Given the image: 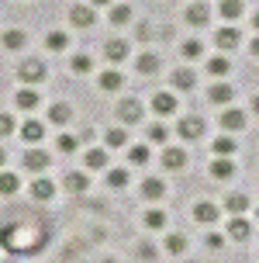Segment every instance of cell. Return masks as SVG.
<instances>
[{"mask_svg": "<svg viewBox=\"0 0 259 263\" xmlns=\"http://www.w3.org/2000/svg\"><path fill=\"white\" fill-rule=\"evenodd\" d=\"M107 21H111V25H128L131 21V7L128 4H114L111 14H107Z\"/></svg>", "mask_w": 259, "mask_h": 263, "instance_id": "cell-27", "label": "cell"}, {"mask_svg": "<svg viewBox=\"0 0 259 263\" xmlns=\"http://www.w3.org/2000/svg\"><path fill=\"white\" fill-rule=\"evenodd\" d=\"M49 153L45 149H28L25 153V170H31V173H42V170H49Z\"/></svg>", "mask_w": 259, "mask_h": 263, "instance_id": "cell-4", "label": "cell"}, {"mask_svg": "<svg viewBox=\"0 0 259 263\" xmlns=\"http://www.w3.org/2000/svg\"><path fill=\"white\" fill-rule=\"evenodd\" d=\"M214 42H218V49L232 52V49H238V42H242V31L238 28H221L218 35H214Z\"/></svg>", "mask_w": 259, "mask_h": 263, "instance_id": "cell-6", "label": "cell"}, {"mask_svg": "<svg viewBox=\"0 0 259 263\" xmlns=\"http://www.w3.org/2000/svg\"><path fill=\"white\" fill-rule=\"evenodd\" d=\"M176 132H180V139H201V135H204V118H197V115H187V118H180Z\"/></svg>", "mask_w": 259, "mask_h": 263, "instance_id": "cell-2", "label": "cell"}, {"mask_svg": "<svg viewBox=\"0 0 259 263\" xmlns=\"http://www.w3.org/2000/svg\"><path fill=\"white\" fill-rule=\"evenodd\" d=\"M52 194H55V184H52L49 177H38V180L31 184V197H35V201H49Z\"/></svg>", "mask_w": 259, "mask_h": 263, "instance_id": "cell-20", "label": "cell"}, {"mask_svg": "<svg viewBox=\"0 0 259 263\" xmlns=\"http://www.w3.org/2000/svg\"><path fill=\"white\" fill-rule=\"evenodd\" d=\"M207 246H211V250H221V246H225V236H218V232H207V239H204Z\"/></svg>", "mask_w": 259, "mask_h": 263, "instance_id": "cell-44", "label": "cell"}, {"mask_svg": "<svg viewBox=\"0 0 259 263\" xmlns=\"http://www.w3.org/2000/svg\"><path fill=\"white\" fill-rule=\"evenodd\" d=\"M204 52V45H201V42L197 39H190V42H183V55H187V59H197V55Z\"/></svg>", "mask_w": 259, "mask_h": 263, "instance_id": "cell-41", "label": "cell"}, {"mask_svg": "<svg viewBox=\"0 0 259 263\" xmlns=\"http://www.w3.org/2000/svg\"><path fill=\"white\" fill-rule=\"evenodd\" d=\"M17 187H21V177L17 173H0V197L17 194Z\"/></svg>", "mask_w": 259, "mask_h": 263, "instance_id": "cell-24", "label": "cell"}, {"mask_svg": "<svg viewBox=\"0 0 259 263\" xmlns=\"http://www.w3.org/2000/svg\"><path fill=\"white\" fill-rule=\"evenodd\" d=\"M83 163H87V170H104L107 166V153L104 149H87L83 153Z\"/></svg>", "mask_w": 259, "mask_h": 263, "instance_id": "cell-23", "label": "cell"}, {"mask_svg": "<svg viewBox=\"0 0 259 263\" xmlns=\"http://www.w3.org/2000/svg\"><path fill=\"white\" fill-rule=\"evenodd\" d=\"M183 21H187V25H194V28L207 25V21H211V7H207V4H194V7H187Z\"/></svg>", "mask_w": 259, "mask_h": 263, "instance_id": "cell-7", "label": "cell"}, {"mask_svg": "<svg viewBox=\"0 0 259 263\" xmlns=\"http://www.w3.org/2000/svg\"><path fill=\"white\" fill-rule=\"evenodd\" d=\"M252 55H259V39H252Z\"/></svg>", "mask_w": 259, "mask_h": 263, "instance_id": "cell-46", "label": "cell"}, {"mask_svg": "<svg viewBox=\"0 0 259 263\" xmlns=\"http://www.w3.org/2000/svg\"><path fill=\"white\" fill-rule=\"evenodd\" d=\"M152 111H155V115H173V111H176V97H173L169 90L155 93V97H152Z\"/></svg>", "mask_w": 259, "mask_h": 263, "instance_id": "cell-13", "label": "cell"}, {"mask_svg": "<svg viewBox=\"0 0 259 263\" xmlns=\"http://www.w3.org/2000/svg\"><path fill=\"white\" fill-rule=\"evenodd\" d=\"M221 128H228V132H242V128H246V115H242L238 107H228V111L221 115Z\"/></svg>", "mask_w": 259, "mask_h": 263, "instance_id": "cell-12", "label": "cell"}, {"mask_svg": "<svg viewBox=\"0 0 259 263\" xmlns=\"http://www.w3.org/2000/svg\"><path fill=\"white\" fill-rule=\"evenodd\" d=\"M66 187L76 191V194H79V191H87V187H90V184H87V173H73V170H69V173H66Z\"/></svg>", "mask_w": 259, "mask_h": 263, "instance_id": "cell-34", "label": "cell"}, {"mask_svg": "<svg viewBox=\"0 0 259 263\" xmlns=\"http://www.w3.org/2000/svg\"><path fill=\"white\" fill-rule=\"evenodd\" d=\"M145 135H149V142H155V145H166V139H169V128L155 121V125H149V132H145Z\"/></svg>", "mask_w": 259, "mask_h": 263, "instance_id": "cell-33", "label": "cell"}, {"mask_svg": "<svg viewBox=\"0 0 259 263\" xmlns=\"http://www.w3.org/2000/svg\"><path fill=\"white\" fill-rule=\"evenodd\" d=\"M214 153H218V156H232V153H235V139H232V135L214 139Z\"/></svg>", "mask_w": 259, "mask_h": 263, "instance_id": "cell-36", "label": "cell"}, {"mask_svg": "<svg viewBox=\"0 0 259 263\" xmlns=\"http://www.w3.org/2000/svg\"><path fill=\"white\" fill-rule=\"evenodd\" d=\"M104 142L111 145V149H121V145H128V132H125V128H107Z\"/></svg>", "mask_w": 259, "mask_h": 263, "instance_id": "cell-31", "label": "cell"}, {"mask_svg": "<svg viewBox=\"0 0 259 263\" xmlns=\"http://www.w3.org/2000/svg\"><path fill=\"white\" fill-rule=\"evenodd\" d=\"M55 145H59V153H76V149H79V139H76V135H69V132H63Z\"/></svg>", "mask_w": 259, "mask_h": 263, "instance_id": "cell-38", "label": "cell"}, {"mask_svg": "<svg viewBox=\"0 0 259 263\" xmlns=\"http://www.w3.org/2000/svg\"><path fill=\"white\" fill-rule=\"evenodd\" d=\"M256 215H259V208H256Z\"/></svg>", "mask_w": 259, "mask_h": 263, "instance_id": "cell-50", "label": "cell"}, {"mask_svg": "<svg viewBox=\"0 0 259 263\" xmlns=\"http://www.w3.org/2000/svg\"><path fill=\"white\" fill-rule=\"evenodd\" d=\"M145 229H155V232L166 229V211L163 208H149L145 211Z\"/></svg>", "mask_w": 259, "mask_h": 263, "instance_id": "cell-28", "label": "cell"}, {"mask_svg": "<svg viewBox=\"0 0 259 263\" xmlns=\"http://www.w3.org/2000/svg\"><path fill=\"white\" fill-rule=\"evenodd\" d=\"M107 4H114V0H90V7H107Z\"/></svg>", "mask_w": 259, "mask_h": 263, "instance_id": "cell-45", "label": "cell"}, {"mask_svg": "<svg viewBox=\"0 0 259 263\" xmlns=\"http://www.w3.org/2000/svg\"><path fill=\"white\" fill-rule=\"evenodd\" d=\"M252 25H256V31H259V11H256V14H252Z\"/></svg>", "mask_w": 259, "mask_h": 263, "instance_id": "cell-47", "label": "cell"}, {"mask_svg": "<svg viewBox=\"0 0 259 263\" xmlns=\"http://www.w3.org/2000/svg\"><path fill=\"white\" fill-rule=\"evenodd\" d=\"M256 115H259V97H256Z\"/></svg>", "mask_w": 259, "mask_h": 263, "instance_id": "cell-49", "label": "cell"}, {"mask_svg": "<svg viewBox=\"0 0 259 263\" xmlns=\"http://www.w3.org/2000/svg\"><path fill=\"white\" fill-rule=\"evenodd\" d=\"M107 184H111V187H125V184H128V170H121V166L111 170V173H107Z\"/></svg>", "mask_w": 259, "mask_h": 263, "instance_id": "cell-40", "label": "cell"}, {"mask_svg": "<svg viewBox=\"0 0 259 263\" xmlns=\"http://www.w3.org/2000/svg\"><path fill=\"white\" fill-rule=\"evenodd\" d=\"M4 163H7V153H4V149H0V166H4Z\"/></svg>", "mask_w": 259, "mask_h": 263, "instance_id": "cell-48", "label": "cell"}, {"mask_svg": "<svg viewBox=\"0 0 259 263\" xmlns=\"http://www.w3.org/2000/svg\"><path fill=\"white\" fill-rule=\"evenodd\" d=\"M194 218H197L201 225H214V222H218V204H211V201H201V204L194 208Z\"/></svg>", "mask_w": 259, "mask_h": 263, "instance_id": "cell-15", "label": "cell"}, {"mask_svg": "<svg viewBox=\"0 0 259 263\" xmlns=\"http://www.w3.org/2000/svg\"><path fill=\"white\" fill-rule=\"evenodd\" d=\"M242 0H221V17L225 21H235V17H242Z\"/></svg>", "mask_w": 259, "mask_h": 263, "instance_id": "cell-29", "label": "cell"}, {"mask_svg": "<svg viewBox=\"0 0 259 263\" xmlns=\"http://www.w3.org/2000/svg\"><path fill=\"white\" fill-rule=\"evenodd\" d=\"M252 236V225L242 218V215H235L232 222H228V239H235V242H242V239Z\"/></svg>", "mask_w": 259, "mask_h": 263, "instance_id": "cell-10", "label": "cell"}, {"mask_svg": "<svg viewBox=\"0 0 259 263\" xmlns=\"http://www.w3.org/2000/svg\"><path fill=\"white\" fill-rule=\"evenodd\" d=\"M21 139H25V142H31V145H38L42 139H45V125H42V121H35V118H28L25 125H21Z\"/></svg>", "mask_w": 259, "mask_h": 263, "instance_id": "cell-8", "label": "cell"}, {"mask_svg": "<svg viewBox=\"0 0 259 263\" xmlns=\"http://www.w3.org/2000/svg\"><path fill=\"white\" fill-rule=\"evenodd\" d=\"M225 208L232 211V215H246V211H249V194H242V191H232V194L225 197Z\"/></svg>", "mask_w": 259, "mask_h": 263, "instance_id": "cell-16", "label": "cell"}, {"mask_svg": "<svg viewBox=\"0 0 259 263\" xmlns=\"http://www.w3.org/2000/svg\"><path fill=\"white\" fill-rule=\"evenodd\" d=\"M45 77H49V66L42 63V59H25V63L17 66V80H21V83H28V87L42 83Z\"/></svg>", "mask_w": 259, "mask_h": 263, "instance_id": "cell-1", "label": "cell"}, {"mask_svg": "<svg viewBox=\"0 0 259 263\" xmlns=\"http://www.w3.org/2000/svg\"><path fill=\"white\" fill-rule=\"evenodd\" d=\"M135 66H138V73H159V55L155 52H142Z\"/></svg>", "mask_w": 259, "mask_h": 263, "instance_id": "cell-30", "label": "cell"}, {"mask_svg": "<svg viewBox=\"0 0 259 263\" xmlns=\"http://www.w3.org/2000/svg\"><path fill=\"white\" fill-rule=\"evenodd\" d=\"M194 83H197V77L190 69H176V73H173V87H176V90H194Z\"/></svg>", "mask_w": 259, "mask_h": 263, "instance_id": "cell-26", "label": "cell"}, {"mask_svg": "<svg viewBox=\"0 0 259 263\" xmlns=\"http://www.w3.org/2000/svg\"><path fill=\"white\" fill-rule=\"evenodd\" d=\"M69 66H73V69H76V73H90V55H83V52H79V55H73V63H69Z\"/></svg>", "mask_w": 259, "mask_h": 263, "instance_id": "cell-42", "label": "cell"}, {"mask_svg": "<svg viewBox=\"0 0 259 263\" xmlns=\"http://www.w3.org/2000/svg\"><path fill=\"white\" fill-rule=\"evenodd\" d=\"M125 87V77L117 73V69H107V73H101V90H121Z\"/></svg>", "mask_w": 259, "mask_h": 263, "instance_id": "cell-25", "label": "cell"}, {"mask_svg": "<svg viewBox=\"0 0 259 263\" xmlns=\"http://www.w3.org/2000/svg\"><path fill=\"white\" fill-rule=\"evenodd\" d=\"M69 118H73V104L59 101V104H52V107H49V121H52V125H66Z\"/></svg>", "mask_w": 259, "mask_h": 263, "instance_id": "cell-19", "label": "cell"}, {"mask_svg": "<svg viewBox=\"0 0 259 263\" xmlns=\"http://www.w3.org/2000/svg\"><path fill=\"white\" fill-rule=\"evenodd\" d=\"M28 35L21 31V28H11V31H4V49H11V52H17V49H25Z\"/></svg>", "mask_w": 259, "mask_h": 263, "instance_id": "cell-22", "label": "cell"}, {"mask_svg": "<svg viewBox=\"0 0 259 263\" xmlns=\"http://www.w3.org/2000/svg\"><path fill=\"white\" fill-rule=\"evenodd\" d=\"M163 194H166V184H163V180H155V177L142 180V197L145 201H159Z\"/></svg>", "mask_w": 259, "mask_h": 263, "instance_id": "cell-21", "label": "cell"}, {"mask_svg": "<svg viewBox=\"0 0 259 263\" xmlns=\"http://www.w3.org/2000/svg\"><path fill=\"white\" fill-rule=\"evenodd\" d=\"M235 173V159H228V156H218L214 163H211V177L214 180H228Z\"/></svg>", "mask_w": 259, "mask_h": 263, "instance_id": "cell-14", "label": "cell"}, {"mask_svg": "<svg viewBox=\"0 0 259 263\" xmlns=\"http://www.w3.org/2000/svg\"><path fill=\"white\" fill-rule=\"evenodd\" d=\"M104 55H107L111 63H121V59H128V42H121V39H111L107 45H104Z\"/></svg>", "mask_w": 259, "mask_h": 263, "instance_id": "cell-17", "label": "cell"}, {"mask_svg": "<svg viewBox=\"0 0 259 263\" xmlns=\"http://www.w3.org/2000/svg\"><path fill=\"white\" fill-rule=\"evenodd\" d=\"M69 21L76 28H90L97 17H93V7L90 4H76V7H69Z\"/></svg>", "mask_w": 259, "mask_h": 263, "instance_id": "cell-5", "label": "cell"}, {"mask_svg": "<svg viewBox=\"0 0 259 263\" xmlns=\"http://www.w3.org/2000/svg\"><path fill=\"white\" fill-rule=\"evenodd\" d=\"M117 118L125 121V125H138V121H142V104H138L135 97L121 101V104H117Z\"/></svg>", "mask_w": 259, "mask_h": 263, "instance_id": "cell-3", "label": "cell"}, {"mask_svg": "<svg viewBox=\"0 0 259 263\" xmlns=\"http://www.w3.org/2000/svg\"><path fill=\"white\" fill-rule=\"evenodd\" d=\"M45 45H49L52 52H63L66 45H69V39H66V31H49V39H45Z\"/></svg>", "mask_w": 259, "mask_h": 263, "instance_id": "cell-35", "label": "cell"}, {"mask_svg": "<svg viewBox=\"0 0 259 263\" xmlns=\"http://www.w3.org/2000/svg\"><path fill=\"white\" fill-rule=\"evenodd\" d=\"M128 159L135 163V166H145V163H149V145H131Z\"/></svg>", "mask_w": 259, "mask_h": 263, "instance_id": "cell-37", "label": "cell"}, {"mask_svg": "<svg viewBox=\"0 0 259 263\" xmlns=\"http://www.w3.org/2000/svg\"><path fill=\"white\" fill-rule=\"evenodd\" d=\"M207 73H214V77H225V73H228V59H225V55H214V59H207Z\"/></svg>", "mask_w": 259, "mask_h": 263, "instance_id": "cell-39", "label": "cell"}, {"mask_svg": "<svg viewBox=\"0 0 259 263\" xmlns=\"http://www.w3.org/2000/svg\"><path fill=\"white\" fill-rule=\"evenodd\" d=\"M183 250H187V236H180V232H169V236H166V253L180 256Z\"/></svg>", "mask_w": 259, "mask_h": 263, "instance_id": "cell-32", "label": "cell"}, {"mask_svg": "<svg viewBox=\"0 0 259 263\" xmlns=\"http://www.w3.org/2000/svg\"><path fill=\"white\" fill-rule=\"evenodd\" d=\"M14 132H17L14 118H11V115H0V139H4V135H14Z\"/></svg>", "mask_w": 259, "mask_h": 263, "instance_id": "cell-43", "label": "cell"}, {"mask_svg": "<svg viewBox=\"0 0 259 263\" xmlns=\"http://www.w3.org/2000/svg\"><path fill=\"white\" fill-rule=\"evenodd\" d=\"M232 97H235V90L228 83H211V87H207V101H211V104H228Z\"/></svg>", "mask_w": 259, "mask_h": 263, "instance_id": "cell-11", "label": "cell"}, {"mask_svg": "<svg viewBox=\"0 0 259 263\" xmlns=\"http://www.w3.org/2000/svg\"><path fill=\"white\" fill-rule=\"evenodd\" d=\"M14 101H17V107H21V111H35V107L42 104L38 90H31V87H25V90H17V97H14Z\"/></svg>", "mask_w": 259, "mask_h": 263, "instance_id": "cell-18", "label": "cell"}, {"mask_svg": "<svg viewBox=\"0 0 259 263\" xmlns=\"http://www.w3.org/2000/svg\"><path fill=\"white\" fill-rule=\"evenodd\" d=\"M163 166H166V170H183V166H187V153L176 149V145L163 149Z\"/></svg>", "mask_w": 259, "mask_h": 263, "instance_id": "cell-9", "label": "cell"}]
</instances>
